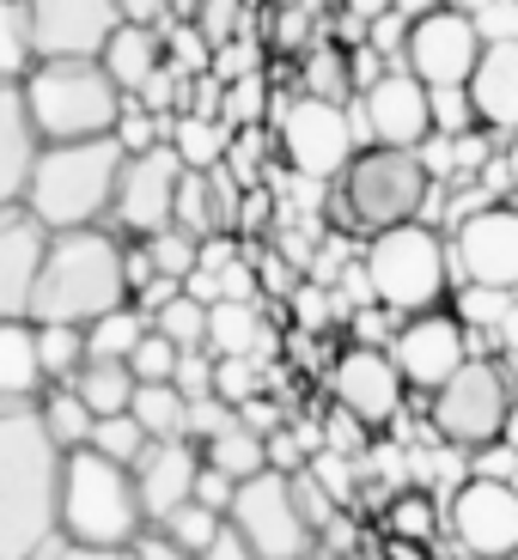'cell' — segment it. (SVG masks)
Instances as JSON below:
<instances>
[{"label":"cell","instance_id":"5b68a950","mask_svg":"<svg viewBox=\"0 0 518 560\" xmlns=\"http://www.w3.org/2000/svg\"><path fill=\"white\" fill-rule=\"evenodd\" d=\"M25 104L49 140H99L116 135L128 110V92L104 61H37L25 73Z\"/></svg>","mask_w":518,"mask_h":560},{"label":"cell","instance_id":"f5cc1de1","mask_svg":"<svg viewBox=\"0 0 518 560\" xmlns=\"http://www.w3.org/2000/svg\"><path fill=\"white\" fill-rule=\"evenodd\" d=\"M43 560H140L135 548H92V542H56Z\"/></svg>","mask_w":518,"mask_h":560},{"label":"cell","instance_id":"f907efd6","mask_svg":"<svg viewBox=\"0 0 518 560\" xmlns=\"http://www.w3.org/2000/svg\"><path fill=\"white\" fill-rule=\"evenodd\" d=\"M268 463H275L280 476H299L311 463V451H299V433L293 427H280V433H268Z\"/></svg>","mask_w":518,"mask_h":560},{"label":"cell","instance_id":"30bf717a","mask_svg":"<svg viewBox=\"0 0 518 560\" xmlns=\"http://www.w3.org/2000/svg\"><path fill=\"white\" fill-rule=\"evenodd\" d=\"M275 135H280V153L299 177L311 183H342V171L360 159L354 147V122L336 98H318V92H299L275 110Z\"/></svg>","mask_w":518,"mask_h":560},{"label":"cell","instance_id":"681fc988","mask_svg":"<svg viewBox=\"0 0 518 560\" xmlns=\"http://www.w3.org/2000/svg\"><path fill=\"white\" fill-rule=\"evenodd\" d=\"M196 500H202V505H214V512H226V518H232V500H239V481L226 476V469H214V463H202Z\"/></svg>","mask_w":518,"mask_h":560},{"label":"cell","instance_id":"f546056e","mask_svg":"<svg viewBox=\"0 0 518 560\" xmlns=\"http://www.w3.org/2000/svg\"><path fill=\"white\" fill-rule=\"evenodd\" d=\"M37 353H43L49 384H73V378H80V365L92 360L80 323H37Z\"/></svg>","mask_w":518,"mask_h":560},{"label":"cell","instance_id":"2e32d148","mask_svg":"<svg viewBox=\"0 0 518 560\" xmlns=\"http://www.w3.org/2000/svg\"><path fill=\"white\" fill-rule=\"evenodd\" d=\"M360 122L379 147H421L434 135V85L415 68H391L379 85L360 92Z\"/></svg>","mask_w":518,"mask_h":560},{"label":"cell","instance_id":"c3c4849f","mask_svg":"<svg viewBox=\"0 0 518 560\" xmlns=\"http://www.w3.org/2000/svg\"><path fill=\"white\" fill-rule=\"evenodd\" d=\"M256 56H263V49H256L251 37H232V43H220V49H214V73L232 85V80H244V73H256Z\"/></svg>","mask_w":518,"mask_h":560},{"label":"cell","instance_id":"7c38bea8","mask_svg":"<svg viewBox=\"0 0 518 560\" xmlns=\"http://www.w3.org/2000/svg\"><path fill=\"white\" fill-rule=\"evenodd\" d=\"M482 49H488V37H482L476 19L439 0V13H421V19H415L403 61L439 92V85H470V80H476Z\"/></svg>","mask_w":518,"mask_h":560},{"label":"cell","instance_id":"4fadbf2b","mask_svg":"<svg viewBox=\"0 0 518 560\" xmlns=\"http://www.w3.org/2000/svg\"><path fill=\"white\" fill-rule=\"evenodd\" d=\"M451 536L476 560H513L518 555V488L506 476H470L451 493Z\"/></svg>","mask_w":518,"mask_h":560},{"label":"cell","instance_id":"83f0119b","mask_svg":"<svg viewBox=\"0 0 518 560\" xmlns=\"http://www.w3.org/2000/svg\"><path fill=\"white\" fill-rule=\"evenodd\" d=\"M202 457H208L214 469H226L232 481H251V476H263V469H275V463H268V439L251 433L244 420L232 427V433L208 439V445H202Z\"/></svg>","mask_w":518,"mask_h":560},{"label":"cell","instance_id":"e0dca14e","mask_svg":"<svg viewBox=\"0 0 518 560\" xmlns=\"http://www.w3.org/2000/svg\"><path fill=\"white\" fill-rule=\"evenodd\" d=\"M396 365H403V378L415 390L434 396L439 384H451L470 365V341H463V323L446 317V311H421V317L403 323V336H396Z\"/></svg>","mask_w":518,"mask_h":560},{"label":"cell","instance_id":"44dd1931","mask_svg":"<svg viewBox=\"0 0 518 560\" xmlns=\"http://www.w3.org/2000/svg\"><path fill=\"white\" fill-rule=\"evenodd\" d=\"M43 147H49V135H43L37 116H31L25 85L7 80V85H0V201H7V208L25 201L31 177H37Z\"/></svg>","mask_w":518,"mask_h":560},{"label":"cell","instance_id":"484cf974","mask_svg":"<svg viewBox=\"0 0 518 560\" xmlns=\"http://www.w3.org/2000/svg\"><path fill=\"white\" fill-rule=\"evenodd\" d=\"M232 135L239 128L226 122V116H171V128H165V140L183 153L189 171H220L232 159Z\"/></svg>","mask_w":518,"mask_h":560},{"label":"cell","instance_id":"be15d7a7","mask_svg":"<svg viewBox=\"0 0 518 560\" xmlns=\"http://www.w3.org/2000/svg\"><path fill=\"white\" fill-rule=\"evenodd\" d=\"M342 560H354V555H342Z\"/></svg>","mask_w":518,"mask_h":560},{"label":"cell","instance_id":"7a4b0ae2","mask_svg":"<svg viewBox=\"0 0 518 560\" xmlns=\"http://www.w3.org/2000/svg\"><path fill=\"white\" fill-rule=\"evenodd\" d=\"M123 305H135L123 244H116L111 232H99V225L56 232L25 317L31 323H80V329H92L99 317H111V311H123Z\"/></svg>","mask_w":518,"mask_h":560},{"label":"cell","instance_id":"94428289","mask_svg":"<svg viewBox=\"0 0 518 560\" xmlns=\"http://www.w3.org/2000/svg\"><path fill=\"white\" fill-rule=\"evenodd\" d=\"M299 305H306V323H323V299H318V293H306Z\"/></svg>","mask_w":518,"mask_h":560},{"label":"cell","instance_id":"8d00e7d4","mask_svg":"<svg viewBox=\"0 0 518 560\" xmlns=\"http://www.w3.org/2000/svg\"><path fill=\"white\" fill-rule=\"evenodd\" d=\"M92 445H99L104 457H116V463H128V469H135L140 451L153 445V433H147V427L135 420V408H128V415H99V433H92Z\"/></svg>","mask_w":518,"mask_h":560},{"label":"cell","instance_id":"8992f818","mask_svg":"<svg viewBox=\"0 0 518 560\" xmlns=\"http://www.w3.org/2000/svg\"><path fill=\"white\" fill-rule=\"evenodd\" d=\"M360 268H366V293L379 299L384 311H408V317L434 311L439 299H446V280H451L446 244H439V232H427L421 220L372 232Z\"/></svg>","mask_w":518,"mask_h":560},{"label":"cell","instance_id":"ab89813d","mask_svg":"<svg viewBox=\"0 0 518 560\" xmlns=\"http://www.w3.org/2000/svg\"><path fill=\"white\" fill-rule=\"evenodd\" d=\"M263 110H268V80H263V68L226 85V104H220V116H226L232 128H263Z\"/></svg>","mask_w":518,"mask_h":560},{"label":"cell","instance_id":"db71d44e","mask_svg":"<svg viewBox=\"0 0 518 560\" xmlns=\"http://www.w3.org/2000/svg\"><path fill=\"white\" fill-rule=\"evenodd\" d=\"M123 19H135V25H171L177 0H123Z\"/></svg>","mask_w":518,"mask_h":560},{"label":"cell","instance_id":"11a10c76","mask_svg":"<svg viewBox=\"0 0 518 560\" xmlns=\"http://www.w3.org/2000/svg\"><path fill=\"white\" fill-rule=\"evenodd\" d=\"M135 555H140V560H202V555H189L183 542H171L165 530H159V536H140V542H135Z\"/></svg>","mask_w":518,"mask_h":560},{"label":"cell","instance_id":"1f68e13d","mask_svg":"<svg viewBox=\"0 0 518 560\" xmlns=\"http://www.w3.org/2000/svg\"><path fill=\"white\" fill-rule=\"evenodd\" d=\"M37 31H31V0H7L0 7V73L7 80H25L37 68Z\"/></svg>","mask_w":518,"mask_h":560},{"label":"cell","instance_id":"836d02e7","mask_svg":"<svg viewBox=\"0 0 518 560\" xmlns=\"http://www.w3.org/2000/svg\"><path fill=\"white\" fill-rule=\"evenodd\" d=\"M208 317H214V305L183 287V293L171 299V305H159V311H153V329H165V336L177 341L183 353H202V348H208Z\"/></svg>","mask_w":518,"mask_h":560},{"label":"cell","instance_id":"91938a15","mask_svg":"<svg viewBox=\"0 0 518 560\" xmlns=\"http://www.w3.org/2000/svg\"><path fill=\"white\" fill-rule=\"evenodd\" d=\"M506 177H513V189H518V135L506 140Z\"/></svg>","mask_w":518,"mask_h":560},{"label":"cell","instance_id":"74e56055","mask_svg":"<svg viewBox=\"0 0 518 560\" xmlns=\"http://www.w3.org/2000/svg\"><path fill=\"white\" fill-rule=\"evenodd\" d=\"M226 524H232V518H226V512H214V505L189 500V505H183V512H177V518L165 524V536H171V542H183V548H189V555H208V548L220 542V530H226Z\"/></svg>","mask_w":518,"mask_h":560},{"label":"cell","instance_id":"ba28073f","mask_svg":"<svg viewBox=\"0 0 518 560\" xmlns=\"http://www.w3.org/2000/svg\"><path fill=\"white\" fill-rule=\"evenodd\" d=\"M513 396H518V390L506 384L500 365L470 360L458 378L434 390L427 420H434V433L446 439V445H458V451H488L494 439H506V427H513Z\"/></svg>","mask_w":518,"mask_h":560},{"label":"cell","instance_id":"60d3db41","mask_svg":"<svg viewBox=\"0 0 518 560\" xmlns=\"http://www.w3.org/2000/svg\"><path fill=\"white\" fill-rule=\"evenodd\" d=\"M147 250H153L159 275H171V280H189V275H196V262H202V238H196V232H183V225H171V232L147 238Z\"/></svg>","mask_w":518,"mask_h":560},{"label":"cell","instance_id":"7402d4cb","mask_svg":"<svg viewBox=\"0 0 518 560\" xmlns=\"http://www.w3.org/2000/svg\"><path fill=\"white\" fill-rule=\"evenodd\" d=\"M470 104L488 128L518 135V37H500L482 49V68L470 80Z\"/></svg>","mask_w":518,"mask_h":560},{"label":"cell","instance_id":"d590c367","mask_svg":"<svg viewBox=\"0 0 518 560\" xmlns=\"http://www.w3.org/2000/svg\"><path fill=\"white\" fill-rule=\"evenodd\" d=\"M306 92H318V98H336L348 104L354 92V56H342V49H330V43H318L306 56Z\"/></svg>","mask_w":518,"mask_h":560},{"label":"cell","instance_id":"603a6c76","mask_svg":"<svg viewBox=\"0 0 518 560\" xmlns=\"http://www.w3.org/2000/svg\"><path fill=\"white\" fill-rule=\"evenodd\" d=\"M49 372L37 353V323L31 317H7L0 323V402H43Z\"/></svg>","mask_w":518,"mask_h":560},{"label":"cell","instance_id":"52a82bcc","mask_svg":"<svg viewBox=\"0 0 518 560\" xmlns=\"http://www.w3.org/2000/svg\"><path fill=\"white\" fill-rule=\"evenodd\" d=\"M427 177L434 165L415 153V147H366L348 171H342V196H336V213L348 208L354 225L366 232H391V225H408L427 201Z\"/></svg>","mask_w":518,"mask_h":560},{"label":"cell","instance_id":"f35d334b","mask_svg":"<svg viewBox=\"0 0 518 560\" xmlns=\"http://www.w3.org/2000/svg\"><path fill=\"white\" fill-rule=\"evenodd\" d=\"M128 365H135V378H140V384H177L183 348L165 336V329H147V341L128 353Z\"/></svg>","mask_w":518,"mask_h":560},{"label":"cell","instance_id":"9c48e42d","mask_svg":"<svg viewBox=\"0 0 518 560\" xmlns=\"http://www.w3.org/2000/svg\"><path fill=\"white\" fill-rule=\"evenodd\" d=\"M232 530L256 548V560H311L318 555V524L299 512L293 476H280V469H263V476L239 481Z\"/></svg>","mask_w":518,"mask_h":560},{"label":"cell","instance_id":"277c9868","mask_svg":"<svg viewBox=\"0 0 518 560\" xmlns=\"http://www.w3.org/2000/svg\"><path fill=\"white\" fill-rule=\"evenodd\" d=\"M147 505L128 463L104 457L99 445L68 451V505H61V536L92 548H135Z\"/></svg>","mask_w":518,"mask_h":560},{"label":"cell","instance_id":"3957f363","mask_svg":"<svg viewBox=\"0 0 518 560\" xmlns=\"http://www.w3.org/2000/svg\"><path fill=\"white\" fill-rule=\"evenodd\" d=\"M123 165L128 147L116 135L99 140H49L37 159V177H31L25 201L49 232H80V225H99V213H116V189H123Z\"/></svg>","mask_w":518,"mask_h":560},{"label":"cell","instance_id":"cb8c5ba5","mask_svg":"<svg viewBox=\"0 0 518 560\" xmlns=\"http://www.w3.org/2000/svg\"><path fill=\"white\" fill-rule=\"evenodd\" d=\"M99 61L116 73V85H123L128 98H135L140 85L165 68V25H135V19H123V31L104 43Z\"/></svg>","mask_w":518,"mask_h":560},{"label":"cell","instance_id":"d6a6232c","mask_svg":"<svg viewBox=\"0 0 518 560\" xmlns=\"http://www.w3.org/2000/svg\"><path fill=\"white\" fill-rule=\"evenodd\" d=\"M147 311L140 305H123V311H111V317H99L92 329H85V348H92V360H128V353L147 341Z\"/></svg>","mask_w":518,"mask_h":560},{"label":"cell","instance_id":"5bb4252c","mask_svg":"<svg viewBox=\"0 0 518 560\" xmlns=\"http://www.w3.org/2000/svg\"><path fill=\"white\" fill-rule=\"evenodd\" d=\"M31 31L43 61H99L123 31V0H31Z\"/></svg>","mask_w":518,"mask_h":560},{"label":"cell","instance_id":"f1b7e54d","mask_svg":"<svg viewBox=\"0 0 518 560\" xmlns=\"http://www.w3.org/2000/svg\"><path fill=\"white\" fill-rule=\"evenodd\" d=\"M135 420L153 439H189V396L177 384H140L135 390Z\"/></svg>","mask_w":518,"mask_h":560},{"label":"cell","instance_id":"ac0fdd59","mask_svg":"<svg viewBox=\"0 0 518 560\" xmlns=\"http://www.w3.org/2000/svg\"><path fill=\"white\" fill-rule=\"evenodd\" d=\"M202 445L196 439H153L135 463V481H140V505H147V524L165 530L183 505L196 500V481H202Z\"/></svg>","mask_w":518,"mask_h":560},{"label":"cell","instance_id":"816d5d0a","mask_svg":"<svg viewBox=\"0 0 518 560\" xmlns=\"http://www.w3.org/2000/svg\"><path fill=\"white\" fill-rule=\"evenodd\" d=\"M239 420L244 427H251V433H280V427H287V420H280V408L268 402V396H251V402H239Z\"/></svg>","mask_w":518,"mask_h":560},{"label":"cell","instance_id":"d4e9b609","mask_svg":"<svg viewBox=\"0 0 518 560\" xmlns=\"http://www.w3.org/2000/svg\"><path fill=\"white\" fill-rule=\"evenodd\" d=\"M208 353H256V360H275V329L263 323V299H220L208 317Z\"/></svg>","mask_w":518,"mask_h":560},{"label":"cell","instance_id":"6f0895ef","mask_svg":"<svg viewBox=\"0 0 518 560\" xmlns=\"http://www.w3.org/2000/svg\"><path fill=\"white\" fill-rule=\"evenodd\" d=\"M263 225H268V196L251 189V196L239 201V232H263Z\"/></svg>","mask_w":518,"mask_h":560},{"label":"cell","instance_id":"e575fe53","mask_svg":"<svg viewBox=\"0 0 518 560\" xmlns=\"http://www.w3.org/2000/svg\"><path fill=\"white\" fill-rule=\"evenodd\" d=\"M214 360H220L214 396H226V402H251V396H268V360H256V353H214Z\"/></svg>","mask_w":518,"mask_h":560},{"label":"cell","instance_id":"4dcf8cb0","mask_svg":"<svg viewBox=\"0 0 518 560\" xmlns=\"http://www.w3.org/2000/svg\"><path fill=\"white\" fill-rule=\"evenodd\" d=\"M43 420H49V433L61 439L68 451L92 445V433H99V415H92V402H85L73 384H61V390H43Z\"/></svg>","mask_w":518,"mask_h":560},{"label":"cell","instance_id":"8fae6325","mask_svg":"<svg viewBox=\"0 0 518 560\" xmlns=\"http://www.w3.org/2000/svg\"><path fill=\"white\" fill-rule=\"evenodd\" d=\"M183 153L171 140L147 147V153H128L123 165V189H116V225L128 238H159L177 225V189H183Z\"/></svg>","mask_w":518,"mask_h":560},{"label":"cell","instance_id":"b9f144b4","mask_svg":"<svg viewBox=\"0 0 518 560\" xmlns=\"http://www.w3.org/2000/svg\"><path fill=\"white\" fill-rule=\"evenodd\" d=\"M434 524H439V512H434V500H427V493H396L391 512H384V530L403 536V542H427V536H434Z\"/></svg>","mask_w":518,"mask_h":560},{"label":"cell","instance_id":"680465c9","mask_svg":"<svg viewBox=\"0 0 518 560\" xmlns=\"http://www.w3.org/2000/svg\"><path fill=\"white\" fill-rule=\"evenodd\" d=\"M342 7H348V19H360V25H372V19L396 13V0H342Z\"/></svg>","mask_w":518,"mask_h":560},{"label":"cell","instance_id":"9a60e30c","mask_svg":"<svg viewBox=\"0 0 518 560\" xmlns=\"http://www.w3.org/2000/svg\"><path fill=\"white\" fill-rule=\"evenodd\" d=\"M403 390H408V378H403V365H396V353L366 348V341L348 353H336V365H330V396H336L342 408H354L372 433L396 420Z\"/></svg>","mask_w":518,"mask_h":560},{"label":"cell","instance_id":"7dc6e473","mask_svg":"<svg viewBox=\"0 0 518 560\" xmlns=\"http://www.w3.org/2000/svg\"><path fill=\"white\" fill-rule=\"evenodd\" d=\"M214 378H220V360H208V348L202 353H183L177 365V390L196 402V396H214Z\"/></svg>","mask_w":518,"mask_h":560},{"label":"cell","instance_id":"ffe728a7","mask_svg":"<svg viewBox=\"0 0 518 560\" xmlns=\"http://www.w3.org/2000/svg\"><path fill=\"white\" fill-rule=\"evenodd\" d=\"M49 244H56V232L31 208L7 213V225H0V317H25L31 311V293H37L43 262H49Z\"/></svg>","mask_w":518,"mask_h":560},{"label":"cell","instance_id":"7bdbcfd3","mask_svg":"<svg viewBox=\"0 0 518 560\" xmlns=\"http://www.w3.org/2000/svg\"><path fill=\"white\" fill-rule=\"evenodd\" d=\"M323 451H342V457H366L372 451V427H366L354 408L330 402V415H323Z\"/></svg>","mask_w":518,"mask_h":560},{"label":"cell","instance_id":"bcb514c9","mask_svg":"<svg viewBox=\"0 0 518 560\" xmlns=\"http://www.w3.org/2000/svg\"><path fill=\"white\" fill-rule=\"evenodd\" d=\"M116 140H123L128 153H147V147H159V110H147L140 98H128L123 122H116Z\"/></svg>","mask_w":518,"mask_h":560},{"label":"cell","instance_id":"ee69618b","mask_svg":"<svg viewBox=\"0 0 518 560\" xmlns=\"http://www.w3.org/2000/svg\"><path fill=\"white\" fill-rule=\"evenodd\" d=\"M232 427H239V402H226V396H196V402H189V439H196V445L232 433Z\"/></svg>","mask_w":518,"mask_h":560},{"label":"cell","instance_id":"d6986e66","mask_svg":"<svg viewBox=\"0 0 518 560\" xmlns=\"http://www.w3.org/2000/svg\"><path fill=\"white\" fill-rule=\"evenodd\" d=\"M458 262L463 275L488 287V293H513L518 287V213L513 208H482L458 225Z\"/></svg>","mask_w":518,"mask_h":560},{"label":"cell","instance_id":"4316f807","mask_svg":"<svg viewBox=\"0 0 518 560\" xmlns=\"http://www.w3.org/2000/svg\"><path fill=\"white\" fill-rule=\"evenodd\" d=\"M73 390L92 402V415H128V408H135L140 378H135V365H128V360H85L80 378H73Z\"/></svg>","mask_w":518,"mask_h":560},{"label":"cell","instance_id":"9f6ffc18","mask_svg":"<svg viewBox=\"0 0 518 560\" xmlns=\"http://www.w3.org/2000/svg\"><path fill=\"white\" fill-rule=\"evenodd\" d=\"M202 560H256V548L244 542V536L232 530V524H226V530H220V542H214V548H208V555H202Z\"/></svg>","mask_w":518,"mask_h":560},{"label":"cell","instance_id":"6125c7cd","mask_svg":"<svg viewBox=\"0 0 518 560\" xmlns=\"http://www.w3.org/2000/svg\"><path fill=\"white\" fill-rule=\"evenodd\" d=\"M506 445L518 451V396H513V427H506Z\"/></svg>","mask_w":518,"mask_h":560},{"label":"cell","instance_id":"6da1fadb","mask_svg":"<svg viewBox=\"0 0 518 560\" xmlns=\"http://www.w3.org/2000/svg\"><path fill=\"white\" fill-rule=\"evenodd\" d=\"M68 445L37 402L0 408V560H43L61 536Z\"/></svg>","mask_w":518,"mask_h":560},{"label":"cell","instance_id":"f6af8a7d","mask_svg":"<svg viewBox=\"0 0 518 560\" xmlns=\"http://www.w3.org/2000/svg\"><path fill=\"white\" fill-rule=\"evenodd\" d=\"M244 0H202L196 7V25L208 31V43L220 49V43H232V37H244Z\"/></svg>","mask_w":518,"mask_h":560}]
</instances>
